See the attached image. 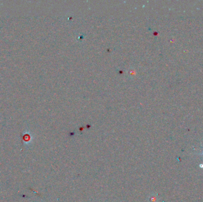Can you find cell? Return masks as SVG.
Returning a JSON list of instances; mask_svg holds the SVG:
<instances>
[{"instance_id":"cell-1","label":"cell","mask_w":203,"mask_h":202,"mask_svg":"<svg viewBox=\"0 0 203 202\" xmlns=\"http://www.w3.org/2000/svg\"><path fill=\"white\" fill-rule=\"evenodd\" d=\"M149 202H157V196L153 194L149 197Z\"/></svg>"},{"instance_id":"cell-2","label":"cell","mask_w":203,"mask_h":202,"mask_svg":"<svg viewBox=\"0 0 203 202\" xmlns=\"http://www.w3.org/2000/svg\"><path fill=\"white\" fill-rule=\"evenodd\" d=\"M200 155H203V152H202V153H201V154H200Z\"/></svg>"}]
</instances>
